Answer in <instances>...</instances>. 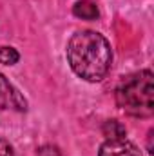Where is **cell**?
Returning a JSON list of instances; mask_svg holds the SVG:
<instances>
[{
    "mask_svg": "<svg viewBox=\"0 0 154 156\" xmlns=\"http://www.w3.org/2000/svg\"><path fill=\"white\" fill-rule=\"evenodd\" d=\"M0 109L4 111H16L26 113L27 111V100L26 96L9 82V78L0 73Z\"/></svg>",
    "mask_w": 154,
    "mask_h": 156,
    "instance_id": "3",
    "label": "cell"
},
{
    "mask_svg": "<svg viewBox=\"0 0 154 156\" xmlns=\"http://www.w3.org/2000/svg\"><path fill=\"white\" fill-rule=\"evenodd\" d=\"M102 133L105 140H118V138H127V129L121 122L118 120H107L102 125Z\"/></svg>",
    "mask_w": 154,
    "mask_h": 156,
    "instance_id": "6",
    "label": "cell"
},
{
    "mask_svg": "<svg viewBox=\"0 0 154 156\" xmlns=\"http://www.w3.org/2000/svg\"><path fill=\"white\" fill-rule=\"evenodd\" d=\"M73 15L80 20H98L100 7L94 0H78L73 5Z\"/></svg>",
    "mask_w": 154,
    "mask_h": 156,
    "instance_id": "5",
    "label": "cell"
},
{
    "mask_svg": "<svg viewBox=\"0 0 154 156\" xmlns=\"http://www.w3.org/2000/svg\"><path fill=\"white\" fill-rule=\"evenodd\" d=\"M0 156H16L13 145L7 140H4V138H0Z\"/></svg>",
    "mask_w": 154,
    "mask_h": 156,
    "instance_id": "8",
    "label": "cell"
},
{
    "mask_svg": "<svg viewBox=\"0 0 154 156\" xmlns=\"http://www.w3.org/2000/svg\"><path fill=\"white\" fill-rule=\"evenodd\" d=\"M98 156H142L140 149L127 138L105 140L100 145Z\"/></svg>",
    "mask_w": 154,
    "mask_h": 156,
    "instance_id": "4",
    "label": "cell"
},
{
    "mask_svg": "<svg viewBox=\"0 0 154 156\" xmlns=\"http://www.w3.org/2000/svg\"><path fill=\"white\" fill-rule=\"evenodd\" d=\"M116 105L129 116L151 118L154 115V75L142 69L121 78L114 89Z\"/></svg>",
    "mask_w": 154,
    "mask_h": 156,
    "instance_id": "2",
    "label": "cell"
},
{
    "mask_svg": "<svg viewBox=\"0 0 154 156\" xmlns=\"http://www.w3.org/2000/svg\"><path fill=\"white\" fill-rule=\"evenodd\" d=\"M67 64L78 78L96 83L107 76L113 66V47L98 31H76L65 49Z\"/></svg>",
    "mask_w": 154,
    "mask_h": 156,
    "instance_id": "1",
    "label": "cell"
},
{
    "mask_svg": "<svg viewBox=\"0 0 154 156\" xmlns=\"http://www.w3.org/2000/svg\"><path fill=\"white\" fill-rule=\"evenodd\" d=\"M20 62V53L13 45H2L0 47V64L4 66H16Z\"/></svg>",
    "mask_w": 154,
    "mask_h": 156,
    "instance_id": "7",
    "label": "cell"
}]
</instances>
